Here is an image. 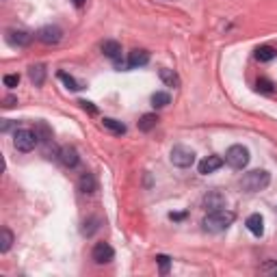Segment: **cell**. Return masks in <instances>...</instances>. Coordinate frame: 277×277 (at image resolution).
<instances>
[{
  "label": "cell",
  "instance_id": "18",
  "mask_svg": "<svg viewBox=\"0 0 277 277\" xmlns=\"http://www.w3.org/2000/svg\"><path fill=\"white\" fill-rule=\"evenodd\" d=\"M158 74H160V80H163V83L167 85V87H178V85H180V76L173 72V69L163 67Z\"/></svg>",
  "mask_w": 277,
  "mask_h": 277
},
{
  "label": "cell",
  "instance_id": "19",
  "mask_svg": "<svg viewBox=\"0 0 277 277\" xmlns=\"http://www.w3.org/2000/svg\"><path fill=\"white\" fill-rule=\"evenodd\" d=\"M11 245H13V232L9 228H2L0 230V251L7 254V251L11 249Z\"/></svg>",
  "mask_w": 277,
  "mask_h": 277
},
{
  "label": "cell",
  "instance_id": "31",
  "mask_svg": "<svg viewBox=\"0 0 277 277\" xmlns=\"http://www.w3.org/2000/svg\"><path fill=\"white\" fill-rule=\"evenodd\" d=\"M184 216H186L184 213H171V214H169V219H171V221H182Z\"/></svg>",
  "mask_w": 277,
  "mask_h": 277
},
{
  "label": "cell",
  "instance_id": "21",
  "mask_svg": "<svg viewBox=\"0 0 277 277\" xmlns=\"http://www.w3.org/2000/svg\"><path fill=\"white\" fill-rule=\"evenodd\" d=\"M275 48H271V46H260L258 50H256V59L262 63H269V61H273L275 59Z\"/></svg>",
  "mask_w": 277,
  "mask_h": 277
},
{
  "label": "cell",
  "instance_id": "17",
  "mask_svg": "<svg viewBox=\"0 0 277 277\" xmlns=\"http://www.w3.org/2000/svg\"><path fill=\"white\" fill-rule=\"evenodd\" d=\"M156 124H158V115L156 113H145L143 117L139 119V130L141 132H149Z\"/></svg>",
  "mask_w": 277,
  "mask_h": 277
},
{
  "label": "cell",
  "instance_id": "10",
  "mask_svg": "<svg viewBox=\"0 0 277 277\" xmlns=\"http://www.w3.org/2000/svg\"><path fill=\"white\" fill-rule=\"evenodd\" d=\"M223 163H225V160L221 158V156H208V158H204V160L199 163V173H201V175L214 173L216 169L223 167Z\"/></svg>",
  "mask_w": 277,
  "mask_h": 277
},
{
  "label": "cell",
  "instance_id": "25",
  "mask_svg": "<svg viewBox=\"0 0 277 277\" xmlns=\"http://www.w3.org/2000/svg\"><path fill=\"white\" fill-rule=\"evenodd\" d=\"M59 78L63 80L65 85H67V89H72V91H78V89H83L80 85L76 83V78L74 76H69V74H65V72H59Z\"/></svg>",
  "mask_w": 277,
  "mask_h": 277
},
{
  "label": "cell",
  "instance_id": "3",
  "mask_svg": "<svg viewBox=\"0 0 277 277\" xmlns=\"http://www.w3.org/2000/svg\"><path fill=\"white\" fill-rule=\"evenodd\" d=\"M37 143H39V137L35 130L20 128V130H16V134H13V145H16L18 152H33Z\"/></svg>",
  "mask_w": 277,
  "mask_h": 277
},
{
  "label": "cell",
  "instance_id": "20",
  "mask_svg": "<svg viewBox=\"0 0 277 277\" xmlns=\"http://www.w3.org/2000/svg\"><path fill=\"white\" fill-rule=\"evenodd\" d=\"M102 126L107 130H110L113 134H126V126L122 122H117V119H110V117H104L102 119Z\"/></svg>",
  "mask_w": 277,
  "mask_h": 277
},
{
  "label": "cell",
  "instance_id": "29",
  "mask_svg": "<svg viewBox=\"0 0 277 277\" xmlns=\"http://www.w3.org/2000/svg\"><path fill=\"white\" fill-rule=\"evenodd\" d=\"M80 104H83V108L87 110V113H91V115H95V113H98V108H95L91 102H87V100H83V102H80Z\"/></svg>",
  "mask_w": 277,
  "mask_h": 277
},
{
  "label": "cell",
  "instance_id": "26",
  "mask_svg": "<svg viewBox=\"0 0 277 277\" xmlns=\"http://www.w3.org/2000/svg\"><path fill=\"white\" fill-rule=\"evenodd\" d=\"M156 262L160 264V273L167 275V273H169V264H171V258H169V256H156Z\"/></svg>",
  "mask_w": 277,
  "mask_h": 277
},
{
  "label": "cell",
  "instance_id": "33",
  "mask_svg": "<svg viewBox=\"0 0 277 277\" xmlns=\"http://www.w3.org/2000/svg\"><path fill=\"white\" fill-rule=\"evenodd\" d=\"M74 2H76V7H83V4L87 2V0H74Z\"/></svg>",
  "mask_w": 277,
  "mask_h": 277
},
{
  "label": "cell",
  "instance_id": "12",
  "mask_svg": "<svg viewBox=\"0 0 277 277\" xmlns=\"http://www.w3.org/2000/svg\"><path fill=\"white\" fill-rule=\"evenodd\" d=\"M31 35H28L26 31H7V42L11 43V46H20V48H24V46H28L31 43Z\"/></svg>",
  "mask_w": 277,
  "mask_h": 277
},
{
  "label": "cell",
  "instance_id": "23",
  "mask_svg": "<svg viewBox=\"0 0 277 277\" xmlns=\"http://www.w3.org/2000/svg\"><path fill=\"white\" fill-rule=\"evenodd\" d=\"M100 223H102L100 216H91V219H87V221H85V225H83V234L85 236H93L95 232L100 230Z\"/></svg>",
  "mask_w": 277,
  "mask_h": 277
},
{
  "label": "cell",
  "instance_id": "11",
  "mask_svg": "<svg viewBox=\"0 0 277 277\" xmlns=\"http://www.w3.org/2000/svg\"><path fill=\"white\" fill-rule=\"evenodd\" d=\"M245 225H247V230H249L254 236H262V234H264V219H262V214H258V213H254V214L247 216Z\"/></svg>",
  "mask_w": 277,
  "mask_h": 277
},
{
  "label": "cell",
  "instance_id": "28",
  "mask_svg": "<svg viewBox=\"0 0 277 277\" xmlns=\"http://www.w3.org/2000/svg\"><path fill=\"white\" fill-rule=\"evenodd\" d=\"M260 271L266 275H277V262H266V264H262Z\"/></svg>",
  "mask_w": 277,
  "mask_h": 277
},
{
  "label": "cell",
  "instance_id": "4",
  "mask_svg": "<svg viewBox=\"0 0 277 277\" xmlns=\"http://www.w3.org/2000/svg\"><path fill=\"white\" fill-rule=\"evenodd\" d=\"M225 163L236 171L245 169L249 165V149L245 145H232L228 152H225Z\"/></svg>",
  "mask_w": 277,
  "mask_h": 277
},
{
  "label": "cell",
  "instance_id": "9",
  "mask_svg": "<svg viewBox=\"0 0 277 277\" xmlns=\"http://www.w3.org/2000/svg\"><path fill=\"white\" fill-rule=\"evenodd\" d=\"M59 160L65 165V167H76L78 165V152H76V148H72V145H63L61 149H59Z\"/></svg>",
  "mask_w": 277,
  "mask_h": 277
},
{
  "label": "cell",
  "instance_id": "2",
  "mask_svg": "<svg viewBox=\"0 0 277 277\" xmlns=\"http://www.w3.org/2000/svg\"><path fill=\"white\" fill-rule=\"evenodd\" d=\"M269 184H271V173L264 169H254V171H249V173H245L243 178H240V189L247 191V193L264 191Z\"/></svg>",
  "mask_w": 277,
  "mask_h": 277
},
{
  "label": "cell",
  "instance_id": "8",
  "mask_svg": "<svg viewBox=\"0 0 277 277\" xmlns=\"http://www.w3.org/2000/svg\"><path fill=\"white\" fill-rule=\"evenodd\" d=\"M149 63V52L148 50H132L128 54V63H126V69H137L143 67V65Z\"/></svg>",
  "mask_w": 277,
  "mask_h": 277
},
{
  "label": "cell",
  "instance_id": "13",
  "mask_svg": "<svg viewBox=\"0 0 277 277\" xmlns=\"http://www.w3.org/2000/svg\"><path fill=\"white\" fill-rule=\"evenodd\" d=\"M78 189L83 191L85 195H93L98 191V180H95L93 173H83L78 180Z\"/></svg>",
  "mask_w": 277,
  "mask_h": 277
},
{
  "label": "cell",
  "instance_id": "6",
  "mask_svg": "<svg viewBox=\"0 0 277 277\" xmlns=\"http://www.w3.org/2000/svg\"><path fill=\"white\" fill-rule=\"evenodd\" d=\"M37 39L42 43H46V46H54V43H59L63 39V31L59 26H43V28H39L37 31Z\"/></svg>",
  "mask_w": 277,
  "mask_h": 277
},
{
  "label": "cell",
  "instance_id": "22",
  "mask_svg": "<svg viewBox=\"0 0 277 277\" xmlns=\"http://www.w3.org/2000/svg\"><path fill=\"white\" fill-rule=\"evenodd\" d=\"M167 104H171V95L165 93V91H156L152 95V107L154 108H165Z\"/></svg>",
  "mask_w": 277,
  "mask_h": 277
},
{
  "label": "cell",
  "instance_id": "30",
  "mask_svg": "<svg viewBox=\"0 0 277 277\" xmlns=\"http://www.w3.org/2000/svg\"><path fill=\"white\" fill-rule=\"evenodd\" d=\"M16 102H18V100L13 98V95H9V98H4V108H11Z\"/></svg>",
  "mask_w": 277,
  "mask_h": 277
},
{
  "label": "cell",
  "instance_id": "7",
  "mask_svg": "<svg viewBox=\"0 0 277 277\" xmlns=\"http://www.w3.org/2000/svg\"><path fill=\"white\" fill-rule=\"evenodd\" d=\"M91 258H93L95 264H107V262H110L115 258V251L108 243H98L91 251Z\"/></svg>",
  "mask_w": 277,
  "mask_h": 277
},
{
  "label": "cell",
  "instance_id": "16",
  "mask_svg": "<svg viewBox=\"0 0 277 277\" xmlns=\"http://www.w3.org/2000/svg\"><path fill=\"white\" fill-rule=\"evenodd\" d=\"M28 78H31V83L35 87H42L43 80H46V67H43V65H33V67L28 69Z\"/></svg>",
  "mask_w": 277,
  "mask_h": 277
},
{
  "label": "cell",
  "instance_id": "5",
  "mask_svg": "<svg viewBox=\"0 0 277 277\" xmlns=\"http://www.w3.org/2000/svg\"><path fill=\"white\" fill-rule=\"evenodd\" d=\"M169 158H171V163L175 165V167H191V165L195 163V152L191 148H186V145H175L173 149H171V154H169Z\"/></svg>",
  "mask_w": 277,
  "mask_h": 277
},
{
  "label": "cell",
  "instance_id": "15",
  "mask_svg": "<svg viewBox=\"0 0 277 277\" xmlns=\"http://www.w3.org/2000/svg\"><path fill=\"white\" fill-rule=\"evenodd\" d=\"M102 52H104V57L110 59V61L119 63V57H122V43H119V42H113V39H108V42L102 43Z\"/></svg>",
  "mask_w": 277,
  "mask_h": 277
},
{
  "label": "cell",
  "instance_id": "24",
  "mask_svg": "<svg viewBox=\"0 0 277 277\" xmlns=\"http://www.w3.org/2000/svg\"><path fill=\"white\" fill-rule=\"evenodd\" d=\"M256 91H260V93H266V95H271L275 91V85L271 83L269 78H258L256 80Z\"/></svg>",
  "mask_w": 277,
  "mask_h": 277
},
{
  "label": "cell",
  "instance_id": "1",
  "mask_svg": "<svg viewBox=\"0 0 277 277\" xmlns=\"http://www.w3.org/2000/svg\"><path fill=\"white\" fill-rule=\"evenodd\" d=\"M236 214L232 210H225V208H219V210H210L208 214L204 216L201 225H204L206 232H213V234H219V232H225L234 223Z\"/></svg>",
  "mask_w": 277,
  "mask_h": 277
},
{
  "label": "cell",
  "instance_id": "27",
  "mask_svg": "<svg viewBox=\"0 0 277 277\" xmlns=\"http://www.w3.org/2000/svg\"><path fill=\"white\" fill-rule=\"evenodd\" d=\"M18 85H20V76H18V74H7V76H4V87L13 89V87H18Z\"/></svg>",
  "mask_w": 277,
  "mask_h": 277
},
{
  "label": "cell",
  "instance_id": "32",
  "mask_svg": "<svg viewBox=\"0 0 277 277\" xmlns=\"http://www.w3.org/2000/svg\"><path fill=\"white\" fill-rule=\"evenodd\" d=\"M11 119H2V132H7V130H11Z\"/></svg>",
  "mask_w": 277,
  "mask_h": 277
},
{
  "label": "cell",
  "instance_id": "14",
  "mask_svg": "<svg viewBox=\"0 0 277 277\" xmlns=\"http://www.w3.org/2000/svg\"><path fill=\"white\" fill-rule=\"evenodd\" d=\"M204 206H206V210H219V208H223V206H225L223 193H219V191H210V193L204 197Z\"/></svg>",
  "mask_w": 277,
  "mask_h": 277
}]
</instances>
